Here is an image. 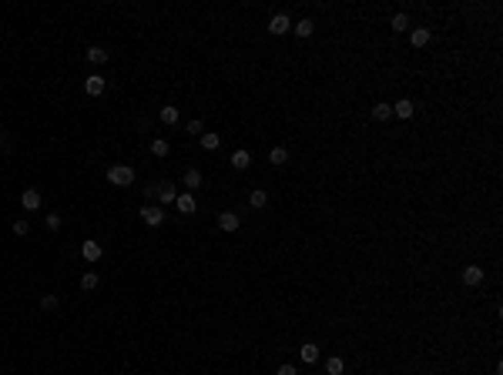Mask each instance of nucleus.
<instances>
[{
	"mask_svg": "<svg viewBox=\"0 0 503 375\" xmlns=\"http://www.w3.org/2000/svg\"><path fill=\"white\" fill-rule=\"evenodd\" d=\"M107 181L118 184V188H128V184H135V168H128V164H114V168H107Z\"/></svg>",
	"mask_w": 503,
	"mask_h": 375,
	"instance_id": "nucleus-1",
	"label": "nucleus"
},
{
	"mask_svg": "<svg viewBox=\"0 0 503 375\" xmlns=\"http://www.w3.org/2000/svg\"><path fill=\"white\" fill-rule=\"evenodd\" d=\"M141 221H144V225H151V228H158L164 221V208L161 205H144L141 208Z\"/></svg>",
	"mask_w": 503,
	"mask_h": 375,
	"instance_id": "nucleus-2",
	"label": "nucleus"
},
{
	"mask_svg": "<svg viewBox=\"0 0 503 375\" xmlns=\"http://www.w3.org/2000/svg\"><path fill=\"white\" fill-rule=\"evenodd\" d=\"M292 30V21H289V14H275L269 21V34H275V37H282V34H289Z\"/></svg>",
	"mask_w": 503,
	"mask_h": 375,
	"instance_id": "nucleus-3",
	"label": "nucleus"
},
{
	"mask_svg": "<svg viewBox=\"0 0 503 375\" xmlns=\"http://www.w3.org/2000/svg\"><path fill=\"white\" fill-rule=\"evenodd\" d=\"M21 205H24V211H37V208H41V191H37V188H27V191L21 194Z\"/></svg>",
	"mask_w": 503,
	"mask_h": 375,
	"instance_id": "nucleus-4",
	"label": "nucleus"
},
{
	"mask_svg": "<svg viewBox=\"0 0 503 375\" xmlns=\"http://www.w3.org/2000/svg\"><path fill=\"white\" fill-rule=\"evenodd\" d=\"M104 87H107V81L101 77V74H91V77L84 81V91L91 94V97H98V94H104Z\"/></svg>",
	"mask_w": 503,
	"mask_h": 375,
	"instance_id": "nucleus-5",
	"label": "nucleus"
},
{
	"mask_svg": "<svg viewBox=\"0 0 503 375\" xmlns=\"http://www.w3.org/2000/svg\"><path fill=\"white\" fill-rule=\"evenodd\" d=\"M238 225H241V221H238L235 211H221L218 214V228H221V231H238Z\"/></svg>",
	"mask_w": 503,
	"mask_h": 375,
	"instance_id": "nucleus-6",
	"label": "nucleus"
},
{
	"mask_svg": "<svg viewBox=\"0 0 503 375\" xmlns=\"http://www.w3.org/2000/svg\"><path fill=\"white\" fill-rule=\"evenodd\" d=\"M463 282L467 285H483V268L480 265H467V268H463Z\"/></svg>",
	"mask_w": 503,
	"mask_h": 375,
	"instance_id": "nucleus-7",
	"label": "nucleus"
},
{
	"mask_svg": "<svg viewBox=\"0 0 503 375\" xmlns=\"http://www.w3.org/2000/svg\"><path fill=\"white\" fill-rule=\"evenodd\" d=\"M299 355H302L305 365H312V362H319V345H315V342H305V345L299 348Z\"/></svg>",
	"mask_w": 503,
	"mask_h": 375,
	"instance_id": "nucleus-8",
	"label": "nucleus"
},
{
	"mask_svg": "<svg viewBox=\"0 0 503 375\" xmlns=\"http://www.w3.org/2000/svg\"><path fill=\"white\" fill-rule=\"evenodd\" d=\"M158 198H161V205H171V201L178 198L175 184H171V181H161V184H158Z\"/></svg>",
	"mask_w": 503,
	"mask_h": 375,
	"instance_id": "nucleus-9",
	"label": "nucleus"
},
{
	"mask_svg": "<svg viewBox=\"0 0 503 375\" xmlns=\"http://www.w3.org/2000/svg\"><path fill=\"white\" fill-rule=\"evenodd\" d=\"M81 255H84V262H98V258H101V245H98V241H84V245H81Z\"/></svg>",
	"mask_w": 503,
	"mask_h": 375,
	"instance_id": "nucleus-10",
	"label": "nucleus"
},
{
	"mask_svg": "<svg viewBox=\"0 0 503 375\" xmlns=\"http://www.w3.org/2000/svg\"><path fill=\"white\" fill-rule=\"evenodd\" d=\"M175 205H178V211H184V214H195V208H198V205H195V198H192V191H188V194H178Z\"/></svg>",
	"mask_w": 503,
	"mask_h": 375,
	"instance_id": "nucleus-11",
	"label": "nucleus"
},
{
	"mask_svg": "<svg viewBox=\"0 0 503 375\" xmlns=\"http://www.w3.org/2000/svg\"><path fill=\"white\" fill-rule=\"evenodd\" d=\"M413 111H416V107H413V101H406V97L393 104V114H396V117H403V121H406V117H413Z\"/></svg>",
	"mask_w": 503,
	"mask_h": 375,
	"instance_id": "nucleus-12",
	"label": "nucleus"
},
{
	"mask_svg": "<svg viewBox=\"0 0 503 375\" xmlns=\"http://www.w3.org/2000/svg\"><path fill=\"white\" fill-rule=\"evenodd\" d=\"M248 164H252V154H248V151H245V148H238V151H235V154H232V168H238V171H245V168H248Z\"/></svg>",
	"mask_w": 503,
	"mask_h": 375,
	"instance_id": "nucleus-13",
	"label": "nucleus"
},
{
	"mask_svg": "<svg viewBox=\"0 0 503 375\" xmlns=\"http://www.w3.org/2000/svg\"><path fill=\"white\" fill-rule=\"evenodd\" d=\"M409 44H413V47H426V44H430V30H426V27H416V30L409 34Z\"/></svg>",
	"mask_w": 503,
	"mask_h": 375,
	"instance_id": "nucleus-14",
	"label": "nucleus"
},
{
	"mask_svg": "<svg viewBox=\"0 0 503 375\" xmlns=\"http://www.w3.org/2000/svg\"><path fill=\"white\" fill-rule=\"evenodd\" d=\"M372 117H376V121H389V117H393V104H386V101H379V104L372 107Z\"/></svg>",
	"mask_w": 503,
	"mask_h": 375,
	"instance_id": "nucleus-15",
	"label": "nucleus"
},
{
	"mask_svg": "<svg viewBox=\"0 0 503 375\" xmlns=\"http://www.w3.org/2000/svg\"><path fill=\"white\" fill-rule=\"evenodd\" d=\"M198 184H201V171L188 168V171H184V188H198Z\"/></svg>",
	"mask_w": 503,
	"mask_h": 375,
	"instance_id": "nucleus-16",
	"label": "nucleus"
},
{
	"mask_svg": "<svg viewBox=\"0 0 503 375\" xmlns=\"http://www.w3.org/2000/svg\"><path fill=\"white\" fill-rule=\"evenodd\" d=\"M87 61H91V64H107V50L104 47H91L87 50Z\"/></svg>",
	"mask_w": 503,
	"mask_h": 375,
	"instance_id": "nucleus-17",
	"label": "nucleus"
},
{
	"mask_svg": "<svg viewBox=\"0 0 503 375\" xmlns=\"http://www.w3.org/2000/svg\"><path fill=\"white\" fill-rule=\"evenodd\" d=\"M248 205H252V208H265V205H269V191H262V188H258V191H252Z\"/></svg>",
	"mask_w": 503,
	"mask_h": 375,
	"instance_id": "nucleus-18",
	"label": "nucleus"
},
{
	"mask_svg": "<svg viewBox=\"0 0 503 375\" xmlns=\"http://www.w3.org/2000/svg\"><path fill=\"white\" fill-rule=\"evenodd\" d=\"M81 288L94 291V288H98V275H94V271H84V275H81Z\"/></svg>",
	"mask_w": 503,
	"mask_h": 375,
	"instance_id": "nucleus-19",
	"label": "nucleus"
},
{
	"mask_svg": "<svg viewBox=\"0 0 503 375\" xmlns=\"http://www.w3.org/2000/svg\"><path fill=\"white\" fill-rule=\"evenodd\" d=\"M218 144H221L218 134H201V148L205 151H218Z\"/></svg>",
	"mask_w": 503,
	"mask_h": 375,
	"instance_id": "nucleus-20",
	"label": "nucleus"
},
{
	"mask_svg": "<svg viewBox=\"0 0 503 375\" xmlns=\"http://www.w3.org/2000/svg\"><path fill=\"white\" fill-rule=\"evenodd\" d=\"M269 161L272 164H285V161H289V151H285V148H272L269 151Z\"/></svg>",
	"mask_w": 503,
	"mask_h": 375,
	"instance_id": "nucleus-21",
	"label": "nucleus"
},
{
	"mask_svg": "<svg viewBox=\"0 0 503 375\" xmlns=\"http://www.w3.org/2000/svg\"><path fill=\"white\" fill-rule=\"evenodd\" d=\"M326 372L329 375H342V372H346V362H342V359H329L326 362Z\"/></svg>",
	"mask_w": 503,
	"mask_h": 375,
	"instance_id": "nucleus-22",
	"label": "nucleus"
},
{
	"mask_svg": "<svg viewBox=\"0 0 503 375\" xmlns=\"http://www.w3.org/2000/svg\"><path fill=\"white\" fill-rule=\"evenodd\" d=\"M161 124H178V107H161Z\"/></svg>",
	"mask_w": 503,
	"mask_h": 375,
	"instance_id": "nucleus-23",
	"label": "nucleus"
},
{
	"mask_svg": "<svg viewBox=\"0 0 503 375\" xmlns=\"http://www.w3.org/2000/svg\"><path fill=\"white\" fill-rule=\"evenodd\" d=\"M312 30H315V24H312V21H299L295 24V34L299 37H312Z\"/></svg>",
	"mask_w": 503,
	"mask_h": 375,
	"instance_id": "nucleus-24",
	"label": "nucleus"
},
{
	"mask_svg": "<svg viewBox=\"0 0 503 375\" xmlns=\"http://www.w3.org/2000/svg\"><path fill=\"white\" fill-rule=\"evenodd\" d=\"M406 27H409V17H406V14H396V17H393V30H399V34H403Z\"/></svg>",
	"mask_w": 503,
	"mask_h": 375,
	"instance_id": "nucleus-25",
	"label": "nucleus"
},
{
	"mask_svg": "<svg viewBox=\"0 0 503 375\" xmlns=\"http://www.w3.org/2000/svg\"><path fill=\"white\" fill-rule=\"evenodd\" d=\"M151 151H155V154H158V157H164V154H168V151H171V148H168V141H161V137H158V141H155V144H151Z\"/></svg>",
	"mask_w": 503,
	"mask_h": 375,
	"instance_id": "nucleus-26",
	"label": "nucleus"
},
{
	"mask_svg": "<svg viewBox=\"0 0 503 375\" xmlns=\"http://www.w3.org/2000/svg\"><path fill=\"white\" fill-rule=\"evenodd\" d=\"M41 308H47V311L57 308V295H44V298H41Z\"/></svg>",
	"mask_w": 503,
	"mask_h": 375,
	"instance_id": "nucleus-27",
	"label": "nucleus"
},
{
	"mask_svg": "<svg viewBox=\"0 0 503 375\" xmlns=\"http://www.w3.org/2000/svg\"><path fill=\"white\" fill-rule=\"evenodd\" d=\"M201 128H205L201 121H188V134H201Z\"/></svg>",
	"mask_w": 503,
	"mask_h": 375,
	"instance_id": "nucleus-28",
	"label": "nucleus"
},
{
	"mask_svg": "<svg viewBox=\"0 0 503 375\" xmlns=\"http://www.w3.org/2000/svg\"><path fill=\"white\" fill-rule=\"evenodd\" d=\"M44 221H47V228H61V214H47Z\"/></svg>",
	"mask_w": 503,
	"mask_h": 375,
	"instance_id": "nucleus-29",
	"label": "nucleus"
},
{
	"mask_svg": "<svg viewBox=\"0 0 503 375\" xmlns=\"http://www.w3.org/2000/svg\"><path fill=\"white\" fill-rule=\"evenodd\" d=\"M14 231H17V234H27V231H30V225H27V221H17Z\"/></svg>",
	"mask_w": 503,
	"mask_h": 375,
	"instance_id": "nucleus-30",
	"label": "nucleus"
},
{
	"mask_svg": "<svg viewBox=\"0 0 503 375\" xmlns=\"http://www.w3.org/2000/svg\"><path fill=\"white\" fill-rule=\"evenodd\" d=\"M275 375H295V365H282V368H278Z\"/></svg>",
	"mask_w": 503,
	"mask_h": 375,
	"instance_id": "nucleus-31",
	"label": "nucleus"
},
{
	"mask_svg": "<svg viewBox=\"0 0 503 375\" xmlns=\"http://www.w3.org/2000/svg\"><path fill=\"white\" fill-rule=\"evenodd\" d=\"M0 148H4V137H0Z\"/></svg>",
	"mask_w": 503,
	"mask_h": 375,
	"instance_id": "nucleus-32",
	"label": "nucleus"
}]
</instances>
